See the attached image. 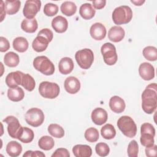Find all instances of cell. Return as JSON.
Returning a JSON list of instances; mask_svg holds the SVG:
<instances>
[{
  "label": "cell",
  "mask_w": 157,
  "mask_h": 157,
  "mask_svg": "<svg viewBox=\"0 0 157 157\" xmlns=\"http://www.w3.org/2000/svg\"><path fill=\"white\" fill-rule=\"evenodd\" d=\"M157 107V87L155 83L148 85L142 94V108L148 114L153 113Z\"/></svg>",
  "instance_id": "6da1fadb"
},
{
  "label": "cell",
  "mask_w": 157,
  "mask_h": 157,
  "mask_svg": "<svg viewBox=\"0 0 157 157\" xmlns=\"http://www.w3.org/2000/svg\"><path fill=\"white\" fill-rule=\"evenodd\" d=\"M117 126L126 137H134L137 133V126L133 119L127 115L121 117L117 121Z\"/></svg>",
  "instance_id": "7a4b0ae2"
},
{
  "label": "cell",
  "mask_w": 157,
  "mask_h": 157,
  "mask_svg": "<svg viewBox=\"0 0 157 157\" xmlns=\"http://www.w3.org/2000/svg\"><path fill=\"white\" fill-rule=\"evenodd\" d=\"M132 18V11L128 6H121L114 9L112 13V20L116 25L127 24Z\"/></svg>",
  "instance_id": "3957f363"
},
{
  "label": "cell",
  "mask_w": 157,
  "mask_h": 157,
  "mask_svg": "<svg viewBox=\"0 0 157 157\" xmlns=\"http://www.w3.org/2000/svg\"><path fill=\"white\" fill-rule=\"evenodd\" d=\"M33 64L34 69L45 75H51L54 74V64L45 56L36 57L33 60Z\"/></svg>",
  "instance_id": "277c9868"
},
{
  "label": "cell",
  "mask_w": 157,
  "mask_h": 157,
  "mask_svg": "<svg viewBox=\"0 0 157 157\" xmlns=\"http://www.w3.org/2000/svg\"><path fill=\"white\" fill-rule=\"evenodd\" d=\"M75 58L82 69H88L91 66L94 61V54L91 49L83 48L75 53Z\"/></svg>",
  "instance_id": "5b68a950"
},
{
  "label": "cell",
  "mask_w": 157,
  "mask_h": 157,
  "mask_svg": "<svg viewBox=\"0 0 157 157\" xmlns=\"http://www.w3.org/2000/svg\"><path fill=\"white\" fill-rule=\"evenodd\" d=\"M59 86L56 83L44 81L39 84V92L40 94L45 98H56L59 95Z\"/></svg>",
  "instance_id": "8992f818"
},
{
  "label": "cell",
  "mask_w": 157,
  "mask_h": 157,
  "mask_svg": "<svg viewBox=\"0 0 157 157\" xmlns=\"http://www.w3.org/2000/svg\"><path fill=\"white\" fill-rule=\"evenodd\" d=\"M26 122L31 126L38 127L40 126L45 118L44 113L42 110L38 108H31L29 109L25 115Z\"/></svg>",
  "instance_id": "52a82bcc"
},
{
  "label": "cell",
  "mask_w": 157,
  "mask_h": 157,
  "mask_svg": "<svg viewBox=\"0 0 157 157\" xmlns=\"http://www.w3.org/2000/svg\"><path fill=\"white\" fill-rule=\"evenodd\" d=\"M101 52L105 64L109 66L114 65L118 59L116 48L110 42L105 43L101 48Z\"/></svg>",
  "instance_id": "ba28073f"
},
{
  "label": "cell",
  "mask_w": 157,
  "mask_h": 157,
  "mask_svg": "<svg viewBox=\"0 0 157 157\" xmlns=\"http://www.w3.org/2000/svg\"><path fill=\"white\" fill-rule=\"evenodd\" d=\"M3 121L7 124L9 135L13 139H18V135L23 128L20 124L18 120L15 117L10 115L5 118Z\"/></svg>",
  "instance_id": "9c48e42d"
},
{
  "label": "cell",
  "mask_w": 157,
  "mask_h": 157,
  "mask_svg": "<svg viewBox=\"0 0 157 157\" xmlns=\"http://www.w3.org/2000/svg\"><path fill=\"white\" fill-rule=\"evenodd\" d=\"M40 7L41 1L40 0H27L23 9V15L28 19L34 18Z\"/></svg>",
  "instance_id": "30bf717a"
},
{
  "label": "cell",
  "mask_w": 157,
  "mask_h": 157,
  "mask_svg": "<svg viewBox=\"0 0 157 157\" xmlns=\"http://www.w3.org/2000/svg\"><path fill=\"white\" fill-rule=\"evenodd\" d=\"M106 28L104 25L101 23H95L91 25L90 33L91 37L96 40H101L106 36Z\"/></svg>",
  "instance_id": "8fae6325"
},
{
  "label": "cell",
  "mask_w": 157,
  "mask_h": 157,
  "mask_svg": "<svg viewBox=\"0 0 157 157\" xmlns=\"http://www.w3.org/2000/svg\"><path fill=\"white\" fill-rule=\"evenodd\" d=\"M139 73L144 80H150L155 77L154 67L149 63L144 62L140 64L139 67Z\"/></svg>",
  "instance_id": "7c38bea8"
},
{
  "label": "cell",
  "mask_w": 157,
  "mask_h": 157,
  "mask_svg": "<svg viewBox=\"0 0 157 157\" xmlns=\"http://www.w3.org/2000/svg\"><path fill=\"white\" fill-rule=\"evenodd\" d=\"M91 118L93 122L95 124L102 125L104 124L107 120V112L103 108L98 107L93 110Z\"/></svg>",
  "instance_id": "4fadbf2b"
},
{
  "label": "cell",
  "mask_w": 157,
  "mask_h": 157,
  "mask_svg": "<svg viewBox=\"0 0 157 157\" xmlns=\"http://www.w3.org/2000/svg\"><path fill=\"white\" fill-rule=\"evenodd\" d=\"M64 85L66 91L69 94H75L80 89V82L79 80L73 76L66 78Z\"/></svg>",
  "instance_id": "5bb4252c"
},
{
  "label": "cell",
  "mask_w": 157,
  "mask_h": 157,
  "mask_svg": "<svg viewBox=\"0 0 157 157\" xmlns=\"http://www.w3.org/2000/svg\"><path fill=\"white\" fill-rule=\"evenodd\" d=\"M52 26L58 33H64L68 27V22L66 18L58 15L55 17L52 21Z\"/></svg>",
  "instance_id": "9a60e30c"
},
{
  "label": "cell",
  "mask_w": 157,
  "mask_h": 157,
  "mask_svg": "<svg viewBox=\"0 0 157 157\" xmlns=\"http://www.w3.org/2000/svg\"><path fill=\"white\" fill-rule=\"evenodd\" d=\"M24 73L17 71L9 73L6 77V83L9 88H14L21 85V79Z\"/></svg>",
  "instance_id": "2e32d148"
},
{
  "label": "cell",
  "mask_w": 157,
  "mask_h": 157,
  "mask_svg": "<svg viewBox=\"0 0 157 157\" xmlns=\"http://www.w3.org/2000/svg\"><path fill=\"white\" fill-rule=\"evenodd\" d=\"M109 107L113 112L120 113L124 110L126 104L122 98L118 96H113L110 99Z\"/></svg>",
  "instance_id": "e0dca14e"
},
{
  "label": "cell",
  "mask_w": 157,
  "mask_h": 157,
  "mask_svg": "<svg viewBox=\"0 0 157 157\" xmlns=\"http://www.w3.org/2000/svg\"><path fill=\"white\" fill-rule=\"evenodd\" d=\"M125 35L124 30L119 26H112L108 32L109 39L113 42H119L121 41Z\"/></svg>",
  "instance_id": "ac0fdd59"
},
{
  "label": "cell",
  "mask_w": 157,
  "mask_h": 157,
  "mask_svg": "<svg viewBox=\"0 0 157 157\" xmlns=\"http://www.w3.org/2000/svg\"><path fill=\"white\" fill-rule=\"evenodd\" d=\"M74 67V62L71 58L64 57L60 59L58 64L59 71L61 74L67 75L70 74Z\"/></svg>",
  "instance_id": "d6986e66"
},
{
  "label": "cell",
  "mask_w": 157,
  "mask_h": 157,
  "mask_svg": "<svg viewBox=\"0 0 157 157\" xmlns=\"http://www.w3.org/2000/svg\"><path fill=\"white\" fill-rule=\"evenodd\" d=\"M72 152L76 157H90L92 155V149L89 145L77 144L72 148Z\"/></svg>",
  "instance_id": "ffe728a7"
},
{
  "label": "cell",
  "mask_w": 157,
  "mask_h": 157,
  "mask_svg": "<svg viewBox=\"0 0 157 157\" xmlns=\"http://www.w3.org/2000/svg\"><path fill=\"white\" fill-rule=\"evenodd\" d=\"M49 44V41L47 38L42 36H37L32 43L33 48L37 52H42L45 51Z\"/></svg>",
  "instance_id": "44dd1931"
},
{
  "label": "cell",
  "mask_w": 157,
  "mask_h": 157,
  "mask_svg": "<svg viewBox=\"0 0 157 157\" xmlns=\"http://www.w3.org/2000/svg\"><path fill=\"white\" fill-rule=\"evenodd\" d=\"M7 96L10 101L18 102L24 98L25 93L23 89L19 86L9 88L7 91Z\"/></svg>",
  "instance_id": "7402d4cb"
},
{
  "label": "cell",
  "mask_w": 157,
  "mask_h": 157,
  "mask_svg": "<svg viewBox=\"0 0 157 157\" xmlns=\"http://www.w3.org/2000/svg\"><path fill=\"white\" fill-rule=\"evenodd\" d=\"M6 152L11 157L18 156L22 151L21 145L17 141H10L6 145Z\"/></svg>",
  "instance_id": "603a6c76"
},
{
  "label": "cell",
  "mask_w": 157,
  "mask_h": 157,
  "mask_svg": "<svg viewBox=\"0 0 157 157\" xmlns=\"http://www.w3.org/2000/svg\"><path fill=\"white\" fill-rule=\"evenodd\" d=\"M96 10L90 3L83 4L79 9V13L85 20H90L95 15Z\"/></svg>",
  "instance_id": "cb8c5ba5"
},
{
  "label": "cell",
  "mask_w": 157,
  "mask_h": 157,
  "mask_svg": "<svg viewBox=\"0 0 157 157\" xmlns=\"http://www.w3.org/2000/svg\"><path fill=\"white\" fill-rule=\"evenodd\" d=\"M38 28V25L36 19H24L21 23V28L23 31L28 33H34Z\"/></svg>",
  "instance_id": "d4e9b609"
},
{
  "label": "cell",
  "mask_w": 157,
  "mask_h": 157,
  "mask_svg": "<svg viewBox=\"0 0 157 157\" xmlns=\"http://www.w3.org/2000/svg\"><path fill=\"white\" fill-rule=\"evenodd\" d=\"M34 137V134L31 129L27 127H23L17 139L24 144H28L33 141Z\"/></svg>",
  "instance_id": "484cf974"
},
{
  "label": "cell",
  "mask_w": 157,
  "mask_h": 157,
  "mask_svg": "<svg viewBox=\"0 0 157 157\" xmlns=\"http://www.w3.org/2000/svg\"><path fill=\"white\" fill-rule=\"evenodd\" d=\"M20 6L21 2L18 0H6L4 2L5 10L9 15H13L17 13Z\"/></svg>",
  "instance_id": "4316f807"
},
{
  "label": "cell",
  "mask_w": 157,
  "mask_h": 157,
  "mask_svg": "<svg viewBox=\"0 0 157 157\" xmlns=\"http://www.w3.org/2000/svg\"><path fill=\"white\" fill-rule=\"evenodd\" d=\"M13 48L20 52L23 53L28 48L29 44L26 38L23 37H17L13 40Z\"/></svg>",
  "instance_id": "83f0119b"
},
{
  "label": "cell",
  "mask_w": 157,
  "mask_h": 157,
  "mask_svg": "<svg viewBox=\"0 0 157 157\" xmlns=\"http://www.w3.org/2000/svg\"><path fill=\"white\" fill-rule=\"evenodd\" d=\"M4 62L7 66L14 67L19 64L20 58L17 53L13 52H9L5 55L4 57Z\"/></svg>",
  "instance_id": "f1b7e54d"
},
{
  "label": "cell",
  "mask_w": 157,
  "mask_h": 157,
  "mask_svg": "<svg viewBox=\"0 0 157 157\" xmlns=\"http://www.w3.org/2000/svg\"><path fill=\"white\" fill-rule=\"evenodd\" d=\"M60 9L64 15L71 17L75 13L77 6L72 1H65L61 5Z\"/></svg>",
  "instance_id": "f546056e"
},
{
  "label": "cell",
  "mask_w": 157,
  "mask_h": 157,
  "mask_svg": "<svg viewBox=\"0 0 157 157\" xmlns=\"http://www.w3.org/2000/svg\"><path fill=\"white\" fill-rule=\"evenodd\" d=\"M21 85L27 91H32L36 86V82L33 77L28 74H23Z\"/></svg>",
  "instance_id": "4dcf8cb0"
},
{
  "label": "cell",
  "mask_w": 157,
  "mask_h": 157,
  "mask_svg": "<svg viewBox=\"0 0 157 157\" xmlns=\"http://www.w3.org/2000/svg\"><path fill=\"white\" fill-rule=\"evenodd\" d=\"M101 134L104 139L110 140L115 137L116 135V130L112 124L107 123L102 127Z\"/></svg>",
  "instance_id": "1f68e13d"
},
{
  "label": "cell",
  "mask_w": 157,
  "mask_h": 157,
  "mask_svg": "<svg viewBox=\"0 0 157 157\" xmlns=\"http://www.w3.org/2000/svg\"><path fill=\"white\" fill-rule=\"evenodd\" d=\"M38 145L44 150H50L53 148L55 142L52 137L48 136H44L40 137L39 140Z\"/></svg>",
  "instance_id": "d6a6232c"
},
{
  "label": "cell",
  "mask_w": 157,
  "mask_h": 157,
  "mask_svg": "<svg viewBox=\"0 0 157 157\" xmlns=\"http://www.w3.org/2000/svg\"><path fill=\"white\" fill-rule=\"evenodd\" d=\"M48 132L52 136L56 138H61L64 136V129L56 123H52L48 126Z\"/></svg>",
  "instance_id": "836d02e7"
},
{
  "label": "cell",
  "mask_w": 157,
  "mask_h": 157,
  "mask_svg": "<svg viewBox=\"0 0 157 157\" xmlns=\"http://www.w3.org/2000/svg\"><path fill=\"white\" fill-rule=\"evenodd\" d=\"M143 55L145 59L150 61L157 59V49L153 46H147L143 49Z\"/></svg>",
  "instance_id": "e575fe53"
},
{
  "label": "cell",
  "mask_w": 157,
  "mask_h": 157,
  "mask_svg": "<svg viewBox=\"0 0 157 157\" xmlns=\"http://www.w3.org/2000/svg\"><path fill=\"white\" fill-rule=\"evenodd\" d=\"M84 136H85V139L88 142H91V143L96 142V141H98V140L99 139V131L95 128L91 127V128H88L85 131Z\"/></svg>",
  "instance_id": "d590c367"
},
{
  "label": "cell",
  "mask_w": 157,
  "mask_h": 157,
  "mask_svg": "<svg viewBox=\"0 0 157 157\" xmlns=\"http://www.w3.org/2000/svg\"><path fill=\"white\" fill-rule=\"evenodd\" d=\"M95 150L99 156H106L110 152V148L107 144L104 142H99L96 145Z\"/></svg>",
  "instance_id": "8d00e7d4"
},
{
  "label": "cell",
  "mask_w": 157,
  "mask_h": 157,
  "mask_svg": "<svg viewBox=\"0 0 157 157\" xmlns=\"http://www.w3.org/2000/svg\"><path fill=\"white\" fill-rule=\"evenodd\" d=\"M140 138V141L141 144L145 147H148L154 145V136L148 133H142Z\"/></svg>",
  "instance_id": "74e56055"
},
{
  "label": "cell",
  "mask_w": 157,
  "mask_h": 157,
  "mask_svg": "<svg viewBox=\"0 0 157 157\" xmlns=\"http://www.w3.org/2000/svg\"><path fill=\"white\" fill-rule=\"evenodd\" d=\"M58 12V7L53 3H47L44 6V13L48 17L55 15Z\"/></svg>",
  "instance_id": "f35d334b"
},
{
  "label": "cell",
  "mask_w": 157,
  "mask_h": 157,
  "mask_svg": "<svg viewBox=\"0 0 157 157\" xmlns=\"http://www.w3.org/2000/svg\"><path fill=\"white\" fill-rule=\"evenodd\" d=\"M128 155L129 157H136L138 155L139 145L135 140H131L128 146Z\"/></svg>",
  "instance_id": "ab89813d"
},
{
  "label": "cell",
  "mask_w": 157,
  "mask_h": 157,
  "mask_svg": "<svg viewBox=\"0 0 157 157\" xmlns=\"http://www.w3.org/2000/svg\"><path fill=\"white\" fill-rule=\"evenodd\" d=\"M142 133H148L155 137V129L151 124L149 123H144L140 127V134Z\"/></svg>",
  "instance_id": "60d3db41"
},
{
  "label": "cell",
  "mask_w": 157,
  "mask_h": 157,
  "mask_svg": "<svg viewBox=\"0 0 157 157\" xmlns=\"http://www.w3.org/2000/svg\"><path fill=\"white\" fill-rule=\"evenodd\" d=\"M69 157L70 153L66 148H59L52 155V157Z\"/></svg>",
  "instance_id": "b9f144b4"
},
{
  "label": "cell",
  "mask_w": 157,
  "mask_h": 157,
  "mask_svg": "<svg viewBox=\"0 0 157 157\" xmlns=\"http://www.w3.org/2000/svg\"><path fill=\"white\" fill-rule=\"evenodd\" d=\"M37 36H42L47 38L49 42H50L53 38V32L48 28H44L41 29L37 34Z\"/></svg>",
  "instance_id": "7bdbcfd3"
},
{
  "label": "cell",
  "mask_w": 157,
  "mask_h": 157,
  "mask_svg": "<svg viewBox=\"0 0 157 157\" xmlns=\"http://www.w3.org/2000/svg\"><path fill=\"white\" fill-rule=\"evenodd\" d=\"M10 48V44L9 40L4 37H0V51L5 52Z\"/></svg>",
  "instance_id": "ee69618b"
},
{
  "label": "cell",
  "mask_w": 157,
  "mask_h": 157,
  "mask_svg": "<svg viewBox=\"0 0 157 157\" xmlns=\"http://www.w3.org/2000/svg\"><path fill=\"white\" fill-rule=\"evenodd\" d=\"M145 151V155L148 157L156 156L157 154V146L154 144L151 147H146Z\"/></svg>",
  "instance_id": "f6af8a7d"
},
{
  "label": "cell",
  "mask_w": 157,
  "mask_h": 157,
  "mask_svg": "<svg viewBox=\"0 0 157 157\" xmlns=\"http://www.w3.org/2000/svg\"><path fill=\"white\" fill-rule=\"evenodd\" d=\"M23 157H34V156H37V157H45V154L40 151H31V150H28L26 151L23 155Z\"/></svg>",
  "instance_id": "bcb514c9"
},
{
  "label": "cell",
  "mask_w": 157,
  "mask_h": 157,
  "mask_svg": "<svg viewBox=\"0 0 157 157\" xmlns=\"http://www.w3.org/2000/svg\"><path fill=\"white\" fill-rule=\"evenodd\" d=\"M105 4H106L105 0L94 1H93L92 6H93L94 8L96 9H101L105 7Z\"/></svg>",
  "instance_id": "7dc6e473"
},
{
  "label": "cell",
  "mask_w": 157,
  "mask_h": 157,
  "mask_svg": "<svg viewBox=\"0 0 157 157\" xmlns=\"http://www.w3.org/2000/svg\"><path fill=\"white\" fill-rule=\"evenodd\" d=\"M1 21H2L4 17H6V10L4 7V2L3 1H1Z\"/></svg>",
  "instance_id": "c3c4849f"
},
{
  "label": "cell",
  "mask_w": 157,
  "mask_h": 157,
  "mask_svg": "<svg viewBox=\"0 0 157 157\" xmlns=\"http://www.w3.org/2000/svg\"><path fill=\"white\" fill-rule=\"evenodd\" d=\"M131 2L132 3H133L135 6H142L144 2H145V1H142V0H138V1H133V0H131Z\"/></svg>",
  "instance_id": "681fc988"
}]
</instances>
